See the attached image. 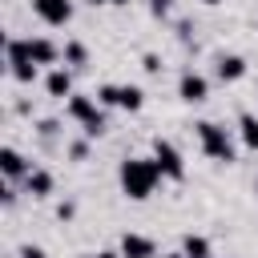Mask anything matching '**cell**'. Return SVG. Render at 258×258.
Segmentation results:
<instances>
[{"instance_id": "6da1fadb", "label": "cell", "mask_w": 258, "mask_h": 258, "mask_svg": "<svg viewBox=\"0 0 258 258\" xmlns=\"http://www.w3.org/2000/svg\"><path fill=\"white\" fill-rule=\"evenodd\" d=\"M117 177H121V189H125V198H133V202H145V198L157 189V181H161V169H157V161H153V157H125V161H121V169H117Z\"/></svg>"}, {"instance_id": "7a4b0ae2", "label": "cell", "mask_w": 258, "mask_h": 258, "mask_svg": "<svg viewBox=\"0 0 258 258\" xmlns=\"http://www.w3.org/2000/svg\"><path fill=\"white\" fill-rule=\"evenodd\" d=\"M198 129V141H202V153L210 157V161H234V141H230V133L222 129V125H214V121H198L194 125Z\"/></svg>"}, {"instance_id": "3957f363", "label": "cell", "mask_w": 258, "mask_h": 258, "mask_svg": "<svg viewBox=\"0 0 258 258\" xmlns=\"http://www.w3.org/2000/svg\"><path fill=\"white\" fill-rule=\"evenodd\" d=\"M153 161H157L161 177H169V181H181V177H185V161H181V153H177L173 141L153 137Z\"/></svg>"}, {"instance_id": "277c9868", "label": "cell", "mask_w": 258, "mask_h": 258, "mask_svg": "<svg viewBox=\"0 0 258 258\" xmlns=\"http://www.w3.org/2000/svg\"><path fill=\"white\" fill-rule=\"evenodd\" d=\"M177 97H181L185 105H202V101L210 97V81H206L202 73L185 69V73H181V81H177Z\"/></svg>"}, {"instance_id": "5b68a950", "label": "cell", "mask_w": 258, "mask_h": 258, "mask_svg": "<svg viewBox=\"0 0 258 258\" xmlns=\"http://www.w3.org/2000/svg\"><path fill=\"white\" fill-rule=\"evenodd\" d=\"M32 12H36L44 24L60 28V24L73 20V0H32Z\"/></svg>"}, {"instance_id": "8992f818", "label": "cell", "mask_w": 258, "mask_h": 258, "mask_svg": "<svg viewBox=\"0 0 258 258\" xmlns=\"http://www.w3.org/2000/svg\"><path fill=\"white\" fill-rule=\"evenodd\" d=\"M0 169H4V177H12V181H16V177H28V173H32V161H28L20 149L4 145V149H0Z\"/></svg>"}, {"instance_id": "52a82bcc", "label": "cell", "mask_w": 258, "mask_h": 258, "mask_svg": "<svg viewBox=\"0 0 258 258\" xmlns=\"http://www.w3.org/2000/svg\"><path fill=\"white\" fill-rule=\"evenodd\" d=\"M121 254H125V258H153L157 246H153V238L129 230V234H121Z\"/></svg>"}, {"instance_id": "ba28073f", "label": "cell", "mask_w": 258, "mask_h": 258, "mask_svg": "<svg viewBox=\"0 0 258 258\" xmlns=\"http://www.w3.org/2000/svg\"><path fill=\"white\" fill-rule=\"evenodd\" d=\"M64 113H69L73 121H81V125H89L93 117H101V113H97V105H93V97H85V93H73V97H69V105H64Z\"/></svg>"}, {"instance_id": "9c48e42d", "label": "cell", "mask_w": 258, "mask_h": 258, "mask_svg": "<svg viewBox=\"0 0 258 258\" xmlns=\"http://www.w3.org/2000/svg\"><path fill=\"white\" fill-rule=\"evenodd\" d=\"M28 56L36 60V64H56V56H60V48L48 40V36H28Z\"/></svg>"}, {"instance_id": "30bf717a", "label": "cell", "mask_w": 258, "mask_h": 258, "mask_svg": "<svg viewBox=\"0 0 258 258\" xmlns=\"http://www.w3.org/2000/svg\"><path fill=\"white\" fill-rule=\"evenodd\" d=\"M214 73H218V81H242V77H246V60H242L238 52H222Z\"/></svg>"}, {"instance_id": "8fae6325", "label": "cell", "mask_w": 258, "mask_h": 258, "mask_svg": "<svg viewBox=\"0 0 258 258\" xmlns=\"http://www.w3.org/2000/svg\"><path fill=\"white\" fill-rule=\"evenodd\" d=\"M44 89H48V97H73V73L69 69H52L44 77Z\"/></svg>"}, {"instance_id": "7c38bea8", "label": "cell", "mask_w": 258, "mask_h": 258, "mask_svg": "<svg viewBox=\"0 0 258 258\" xmlns=\"http://www.w3.org/2000/svg\"><path fill=\"white\" fill-rule=\"evenodd\" d=\"M24 189H28L32 198H48V194H52V173H48V169H36V165H32V173L24 177Z\"/></svg>"}, {"instance_id": "4fadbf2b", "label": "cell", "mask_w": 258, "mask_h": 258, "mask_svg": "<svg viewBox=\"0 0 258 258\" xmlns=\"http://www.w3.org/2000/svg\"><path fill=\"white\" fill-rule=\"evenodd\" d=\"M36 69H40V64L28 60V56H24V60H8V77L20 81V85H32V81H36Z\"/></svg>"}, {"instance_id": "5bb4252c", "label": "cell", "mask_w": 258, "mask_h": 258, "mask_svg": "<svg viewBox=\"0 0 258 258\" xmlns=\"http://www.w3.org/2000/svg\"><path fill=\"white\" fill-rule=\"evenodd\" d=\"M238 133H242V145L246 149H258V117L254 113H242L238 117Z\"/></svg>"}, {"instance_id": "9a60e30c", "label": "cell", "mask_w": 258, "mask_h": 258, "mask_svg": "<svg viewBox=\"0 0 258 258\" xmlns=\"http://www.w3.org/2000/svg\"><path fill=\"white\" fill-rule=\"evenodd\" d=\"M60 56H64V64H69V69H85V60H89V48H85L81 40H69V44L60 48Z\"/></svg>"}, {"instance_id": "2e32d148", "label": "cell", "mask_w": 258, "mask_h": 258, "mask_svg": "<svg viewBox=\"0 0 258 258\" xmlns=\"http://www.w3.org/2000/svg\"><path fill=\"white\" fill-rule=\"evenodd\" d=\"M145 105V89L141 85H121V109L125 113H137Z\"/></svg>"}, {"instance_id": "e0dca14e", "label": "cell", "mask_w": 258, "mask_h": 258, "mask_svg": "<svg viewBox=\"0 0 258 258\" xmlns=\"http://www.w3.org/2000/svg\"><path fill=\"white\" fill-rule=\"evenodd\" d=\"M181 250H185L189 258H210V242H206L202 234H185V242H181Z\"/></svg>"}, {"instance_id": "ac0fdd59", "label": "cell", "mask_w": 258, "mask_h": 258, "mask_svg": "<svg viewBox=\"0 0 258 258\" xmlns=\"http://www.w3.org/2000/svg\"><path fill=\"white\" fill-rule=\"evenodd\" d=\"M97 101L101 105H121V85H101L97 89Z\"/></svg>"}, {"instance_id": "d6986e66", "label": "cell", "mask_w": 258, "mask_h": 258, "mask_svg": "<svg viewBox=\"0 0 258 258\" xmlns=\"http://www.w3.org/2000/svg\"><path fill=\"white\" fill-rule=\"evenodd\" d=\"M101 133H105V113H101V117H93V121L85 125V137H89V141H93V137H101Z\"/></svg>"}, {"instance_id": "ffe728a7", "label": "cell", "mask_w": 258, "mask_h": 258, "mask_svg": "<svg viewBox=\"0 0 258 258\" xmlns=\"http://www.w3.org/2000/svg\"><path fill=\"white\" fill-rule=\"evenodd\" d=\"M141 69H145V73H161V56H157V52H145V56H141Z\"/></svg>"}, {"instance_id": "44dd1931", "label": "cell", "mask_w": 258, "mask_h": 258, "mask_svg": "<svg viewBox=\"0 0 258 258\" xmlns=\"http://www.w3.org/2000/svg\"><path fill=\"white\" fill-rule=\"evenodd\" d=\"M85 153H89V137H85V141H73V145H69V157H73V161H85Z\"/></svg>"}, {"instance_id": "7402d4cb", "label": "cell", "mask_w": 258, "mask_h": 258, "mask_svg": "<svg viewBox=\"0 0 258 258\" xmlns=\"http://www.w3.org/2000/svg\"><path fill=\"white\" fill-rule=\"evenodd\" d=\"M149 12L153 16H169L173 12V0H149Z\"/></svg>"}, {"instance_id": "603a6c76", "label": "cell", "mask_w": 258, "mask_h": 258, "mask_svg": "<svg viewBox=\"0 0 258 258\" xmlns=\"http://www.w3.org/2000/svg\"><path fill=\"white\" fill-rule=\"evenodd\" d=\"M20 258H48V254H44L40 246H32V242H28V246H20Z\"/></svg>"}, {"instance_id": "cb8c5ba5", "label": "cell", "mask_w": 258, "mask_h": 258, "mask_svg": "<svg viewBox=\"0 0 258 258\" xmlns=\"http://www.w3.org/2000/svg\"><path fill=\"white\" fill-rule=\"evenodd\" d=\"M36 133H40V137H52V133H56V121H40Z\"/></svg>"}, {"instance_id": "d4e9b609", "label": "cell", "mask_w": 258, "mask_h": 258, "mask_svg": "<svg viewBox=\"0 0 258 258\" xmlns=\"http://www.w3.org/2000/svg\"><path fill=\"white\" fill-rule=\"evenodd\" d=\"M56 214H60V218H73V214H77V206H73V202H60V206H56Z\"/></svg>"}, {"instance_id": "484cf974", "label": "cell", "mask_w": 258, "mask_h": 258, "mask_svg": "<svg viewBox=\"0 0 258 258\" xmlns=\"http://www.w3.org/2000/svg\"><path fill=\"white\" fill-rule=\"evenodd\" d=\"M85 258H125L121 250H97V254H85Z\"/></svg>"}, {"instance_id": "4316f807", "label": "cell", "mask_w": 258, "mask_h": 258, "mask_svg": "<svg viewBox=\"0 0 258 258\" xmlns=\"http://www.w3.org/2000/svg\"><path fill=\"white\" fill-rule=\"evenodd\" d=\"M165 258H189V254H185V250H177V254H165Z\"/></svg>"}, {"instance_id": "83f0119b", "label": "cell", "mask_w": 258, "mask_h": 258, "mask_svg": "<svg viewBox=\"0 0 258 258\" xmlns=\"http://www.w3.org/2000/svg\"><path fill=\"white\" fill-rule=\"evenodd\" d=\"M202 4H210V8H214V4H222V0H202Z\"/></svg>"}, {"instance_id": "f1b7e54d", "label": "cell", "mask_w": 258, "mask_h": 258, "mask_svg": "<svg viewBox=\"0 0 258 258\" xmlns=\"http://www.w3.org/2000/svg\"><path fill=\"white\" fill-rule=\"evenodd\" d=\"M89 4H93V8H97V4H109V0H89Z\"/></svg>"}, {"instance_id": "f546056e", "label": "cell", "mask_w": 258, "mask_h": 258, "mask_svg": "<svg viewBox=\"0 0 258 258\" xmlns=\"http://www.w3.org/2000/svg\"><path fill=\"white\" fill-rule=\"evenodd\" d=\"M109 4H129V0H109Z\"/></svg>"}, {"instance_id": "4dcf8cb0", "label": "cell", "mask_w": 258, "mask_h": 258, "mask_svg": "<svg viewBox=\"0 0 258 258\" xmlns=\"http://www.w3.org/2000/svg\"><path fill=\"white\" fill-rule=\"evenodd\" d=\"M210 258H214V254H210Z\"/></svg>"}]
</instances>
